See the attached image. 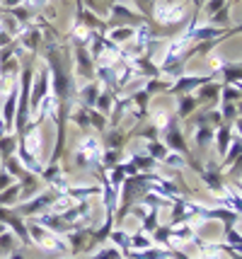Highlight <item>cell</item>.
<instances>
[{
  "label": "cell",
  "mask_w": 242,
  "mask_h": 259,
  "mask_svg": "<svg viewBox=\"0 0 242 259\" xmlns=\"http://www.w3.org/2000/svg\"><path fill=\"white\" fill-rule=\"evenodd\" d=\"M230 141H232V124H220L216 128V136H213V143H216V153L220 158L228 153L230 148Z\"/></svg>",
  "instance_id": "obj_20"
},
{
  "label": "cell",
  "mask_w": 242,
  "mask_h": 259,
  "mask_svg": "<svg viewBox=\"0 0 242 259\" xmlns=\"http://www.w3.org/2000/svg\"><path fill=\"white\" fill-rule=\"evenodd\" d=\"M220 88H223V85L213 80V82H208V85H201V88H199L194 95H196V100H199V102H211V104H218V100H220Z\"/></svg>",
  "instance_id": "obj_23"
},
{
  "label": "cell",
  "mask_w": 242,
  "mask_h": 259,
  "mask_svg": "<svg viewBox=\"0 0 242 259\" xmlns=\"http://www.w3.org/2000/svg\"><path fill=\"white\" fill-rule=\"evenodd\" d=\"M102 92V85L92 80V82H85V85H78V92H75V104L82 107V109H94V102Z\"/></svg>",
  "instance_id": "obj_13"
},
{
  "label": "cell",
  "mask_w": 242,
  "mask_h": 259,
  "mask_svg": "<svg viewBox=\"0 0 242 259\" xmlns=\"http://www.w3.org/2000/svg\"><path fill=\"white\" fill-rule=\"evenodd\" d=\"M143 153L150 155L153 160H158V162L162 165V160L167 158L170 150H167V146H165L162 141H146V143H143Z\"/></svg>",
  "instance_id": "obj_26"
},
{
  "label": "cell",
  "mask_w": 242,
  "mask_h": 259,
  "mask_svg": "<svg viewBox=\"0 0 242 259\" xmlns=\"http://www.w3.org/2000/svg\"><path fill=\"white\" fill-rule=\"evenodd\" d=\"M133 36H136V27H114V29L107 32V39L114 41L116 46H124L128 39H133Z\"/></svg>",
  "instance_id": "obj_25"
},
{
  "label": "cell",
  "mask_w": 242,
  "mask_h": 259,
  "mask_svg": "<svg viewBox=\"0 0 242 259\" xmlns=\"http://www.w3.org/2000/svg\"><path fill=\"white\" fill-rule=\"evenodd\" d=\"M162 165L174 167V169H184L189 162H186V158H184V155H179V153H167V158L162 160Z\"/></svg>",
  "instance_id": "obj_42"
},
{
  "label": "cell",
  "mask_w": 242,
  "mask_h": 259,
  "mask_svg": "<svg viewBox=\"0 0 242 259\" xmlns=\"http://www.w3.org/2000/svg\"><path fill=\"white\" fill-rule=\"evenodd\" d=\"M150 247H155V245H153V237L138 228V230L131 235V249H133V252H143V249H150Z\"/></svg>",
  "instance_id": "obj_32"
},
{
  "label": "cell",
  "mask_w": 242,
  "mask_h": 259,
  "mask_svg": "<svg viewBox=\"0 0 242 259\" xmlns=\"http://www.w3.org/2000/svg\"><path fill=\"white\" fill-rule=\"evenodd\" d=\"M124 150H104V155H102V172H109V169H114L119 162H124Z\"/></svg>",
  "instance_id": "obj_36"
},
{
  "label": "cell",
  "mask_w": 242,
  "mask_h": 259,
  "mask_svg": "<svg viewBox=\"0 0 242 259\" xmlns=\"http://www.w3.org/2000/svg\"><path fill=\"white\" fill-rule=\"evenodd\" d=\"M160 180L162 175H158V172H138V175L126 177L121 182V192H119V203H116V215H114L116 221H124L128 215V211H131V206L138 203L140 196L146 192H150V187Z\"/></svg>",
  "instance_id": "obj_1"
},
{
  "label": "cell",
  "mask_w": 242,
  "mask_h": 259,
  "mask_svg": "<svg viewBox=\"0 0 242 259\" xmlns=\"http://www.w3.org/2000/svg\"><path fill=\"white\" fill-rule=\"evenodd\" d=\"M114 100H116V95L112 90H107L104 88L102 92H100V97H97V102H94V109L100 114H104V116H109L112 114V107H114Z\"/></svg>",
  "instance_id": "obj_28"
},
{
  "label": "cell",
  "mask_w": 242,
  "mask_h": 259,
  "mask_svg": "<svg viewBox=\"0 0 242 259\" xmlns=\"http://www.w3.org/2000/svg\"><path fill=\"white\" fill-rule=\"evenodd\" d=\"M20 196H22V184H20V182H12L8 189H3V192H0V206H5V208H15V206L20 203Z\"/></svg>",
  "instance_id": "obj_22"
},
{
  "label": "cell",
  "mask_w": 242,
  "mask_h": 259,
  "mask_svg": "<svg viewBox=\"0 0 242 259\" xmlns=\"http://www.w3.org/2000/svg\"><path fill=\"white\" fill-rule=\"evenodd\" d=\"M85 259H124V252L119 247H102L100 252H94V254H87Z\"/></svg>",
  "instance_id": "obj_40"
},
{
  "label": "cell",
  "mask_w": 242,
  "mask_h": 259,
  "mask_svg": "<svg viewBox=\"0 0 242 259\" xmlns=\"http://www.w3.org/2000/svg\"><path fill=\"white\" fill-rule=\"evenodd\" d=\"M186 0H155L153 8V24L158 27H179L186 24Z\"/></svg>",
  "instance_id": "obj_2"
},
{
  "label": "cell",
  "mask_w": 242,
  "mask_h": 259,
  "mask_svg": "<svg viewBox=\"0 0 242 259\" xmlns=\"http://www.w3.org/2000/svg\"><path fill=\"white\" fill-rule=\"evenodd\" d=\"M146 22V17L140 12H133L131 8H126L121 0L109 5V20H107V29H114V27H138Z\"/></svg>",
  "instance_id": "obj_7"
},
{
  "label": "cell",
  "mask_w": 242,
  "mask_h": 259,
  "mask_svg": "<svg viewBox=\"0 0 242 259\" xmlns=\"http://www.w3.org/2000/svg\"><path fill=\"white\" fill-rule=\"evenodd\" d=\"M191 3H194V10L201 12V8H204V3H206V0H191Z\"/></svg>",
  "instance_id": "obj_52"
},
{
  "label": "cell",
  "mask_w": 242,
  "mask_h": 259,
  "mask_svg": "<svg viewBox=\"0 0 242 259\" xmlns=\"http://www.w3.org/2000/svg\"><path fill=\"white\" fill-rule=\"evenodd\" d=\"M68 119H70V121H73L75 126H78V128H80L82 134H85V131L90 128V116H87V109H82V107H78V104H75V107L70 109Z\"/></svg>",
  "instance_id": "obj_30"
},
{
  "label": "cell",
  "mask_w": 242,
  "mask_h": 259,
  "mask_svg": "<svg viewBox=\"0 0 242 259\" xmlns=\"http://www.w3.org/2000/svg\"><path fill=\"white\" fill-rule=\"evenodd\" d=\"M3 169L10 175L12 180H22L24 175H27V169L22 167V162L17 160V155H12V158H5V160H3Z\"/></svg>",
  "instance_id": "obj_31"
},
{
  "label": "cell",
  "mask_w": 242,
  "mask_h": 259,
  "mask_svg": "<svg viewBox=\"0 0 242 259\" xmlns=\"http://www.w3.org/2000/svg\"><path fill=\"white\" fill-rule=\"evenodd\" d=\"M128 162H133L138 172H155V169L160 167V162L153 160L150 155H146V153H131V155H128Z\"/></svg>",
  "instance_id": "obj_24"
},
{
  "label": "cell",
  "mask_w": 242,
  "mask_h": 259,
  "mask_svg": "<svg viewBox=\"0 0 242 259\" xmlns=\"http://www.w3.org/2000/svg\"><path fill=\"white\" fill-rule=\"evenodd\" d=\"M191 128H194V143L196 148H204L211 146L213 143V136H216V128L208 124H191Z\"/></svg>",
  "instance_id": "obj_21"
},
{
  "label": "cell",
  "mask_w": 242,
  "mask_h": 259,
  "mask_svg": "<svg viewBox=\"0 0 242 259\" xmlns=\"http://www.w3.org/2000/svg\"><path fill=\"white\" fill-rule=\"evenodd\" d=\"M102 155H104V146L97 136H82V141L75 146V165L80 169H90L97 172L102 167Z\"/></svg>",
  "instance_id": "obj_3"
},
{
  "label": "cell",
  "mask_w": 242,
  "mask_h": 259,
  "mask_svg": "<svg viewBox=\"0 0 242 259\" xmlns=\"http://www.w3.org/2000/svg\"><path fill=\"white\" fill-rule=\"evenodd\" d=\"M22 5L24 8H29L32 12H36V10H44L49 5V0H22Z\"/></svg>",
  "instance_id": "obj_45"
},
{
  "label": "cell",
  "mask_w": 242,
  "mask_h": 259,
  "mask_svg": "<svg viewBox=\"0 0 242 259\" xmlns=\"http://www.w3.org/2000/svg\"><path fill=\"white\" fill-rule=\"evenodd\" d=\"M172 228V240H182V242H191L196 237V228L191 223H182V226H170Z\"/></svg>",
  "instance_id": "obj_34"
},
{
  "label": "cell",
  "mask_w": 242,
  "mask_h": 259,
  "mask_svg": "<svg viewBox=\"0 0 242 259\" xmlns=\"http://www.w3.org/2000/svg\"><path fill=\"white\" fill-rule=\"evenodd\" d=\"M0 10H12V8H20L22 5V0H0Z\"/></svg>",
  "instance_id": "obj_47"
},
{
  "label": "cell",
  "mask_w": 242,
  "mask_h": 259,
  "mask_svg": "<svg viewBox=\"0 0 242 259\" xmlns=\"http://www.w3.org/2000/svg\"><path fill=\"white\" fill-rule=\"evenodd\" d=\"M17 242H20V240H17V235H15V233H8V230H5V233H0V259H5V257H10L12 252H15V249H17Z\"/></svg>",
  "instance_id": "obj_29"
},
{
  "label": "cell",
  "mask_w": 242,
  "mask_h": 259,
  "mask_svg": "<svg viewBox=\"0 0 242 259\" xmlns=\"http://www.w3.org/2000/svg\"><path fill=\"white\" fill-rule=\"evenodd\" d=\"M199 177H201V182H204V187H206L211 194H216V196H220V192H223V187L228 184V182L223 180V172H220V165L216 162V160H208L206 167H201V172H199Z\"/></svg>",
  "instance_id": "obj_11"
},
{
  "label": "cell",
  "mask_w": 242,
  "mask_h": 259,
  "mask_svg": "<svg viewBox=\"0 0 242 259\" xmlns=\"http://www.w3.org/2000/svg\"><path fill=\"white\" fill-rule=\"evenodd\" d=\"M131 66H133V70H136V75L138 78H160V66H155L153 63V58H150V54H143V56H138V58H133L131 61Z\"/></svg>",
  "instance_id": "obj_18"
},
{
  "label": "cell",
  "mask_w": 242,
  "mask_h": 259,
  "mask_svg": "<svg viewBox=\"0 0 242 259\" xmlns=\"http://www.w3.org/2000/svg\"><path fill=\"white\" fill-rule=\"evenodd\" d=\"M172 215H170V223L167 226H182V223H191L194 218H199V211H201V203L191 201L186 196H179L172 201Z\"/></svg>",
  "instance_id": "obj_9"
},
{
  "label": "cell",
  "mask_w": 242,
  "mask_h": 259,
  "mask_svg": "<svg viewBox=\"0 0 242 259\" xmlns=\"http://www.w3.org/2000/svg\"><path fill=\"white\" fill-rule=\"evenodd\" d=\"M174 104H177V109H174L177 119H179V121H186V119L199 109V104H201V102L196 100V95H177Z\"/></svg>",
  "instance_id": "obj_17"
},
{
  "label": "cell",
  "mask_w": 242,
  "mask_h": 259,
  "mask_svg": "<svg viewBox=\"0 0 242 259\" xmlns=\"http://www.w3.org/2000/svg\"><path fill=\"white\" fill-rule=\"evenodd\" d=\"M8 134H10V131H8V126H5V121L0 119V138H3V136H8Z\"/></svg>",
  "instance_id": "obj_51"
},
{
  "label": "cell",
  "mask_w": 242,
  "mask_h": 259,
  "mask_svg": "<svg viewBox=\"0 0 242 259\" xmlns=\"http://www.w3.org/2000/svg\"><path fill=\"white\" fill-rule=\"evenodd\" d=\"M63 259H73V254H66V257H63Z\"/></svg>",
  "instance_id": "obj_54"
},
{
  "label": "cell",
  "mask_w": 242,
  "mask_h": 259,
  "mask_svg": "<svg viewBox=\"0 0 242 259\" xmlns=\"http://www.w3.org/2000/svg\"><path fill=\"white\" fill-rule=\"evenodd\" d=\"M131 138V134H126L121 126L116 128H107L104 131V150H124L126 148V141Z\"/></svg>",
  "instance_id": "obj_16"
},
{
  "label": "cell",
  "mask_w": 242,
  "mask_h": 259,
  "mask_svg": "<svg viewBox=\"0 0 242 259\" xmlns=\"http://www.w3.org/2000/svg\"><path fill=\"white\" fill-rule=\"evenodd\" d=\"M66 196L73 199V201H87V199H92V196H100L102 194V187H97V184H90V187H66Z\"/></svg>",
  "instance_id": "obj_19"
},
{
  "label": "cell",
  "mask_w": 242,
  "mask_h": 259,
  "mask_svg": "<svg viewBox=\"0 0 242 259\" xmlns=\"http://www.w3.org/2000/svg\"><path fill=\"white\" fill-rule=\"evenodd\" d=\"M170 88H172V80H167V78H150L146 80V88L143 90L148 92V95H155V92H170Z\"/></svg>",
  "instance_id": "obj_35"
},
{
  "label": "cell",
  "mask_w": 242,
  "mask_h": 259,
  "mask_svg": "<svg viewBox=\"0 0 242 259\" xmlns=\"http://www.w3.org/2000/svg\"><path fill=\"white\" fill-rule=\"evenodd\" d=\"M109 240H112V242H114V247H119L121 252H128V249H131V235H128L126 230L114 228V230H112V235H109Z\"/></svg>",
  "instance_id": "obj_39"
},
{
  "label": "cell",
  "mask_w": 242,
  "mask_h": 259,
  "mask_svg": "<svg viewBox=\"0 0 242 259\" xmlns=\"http://www.w3.org/2000/svg\"><path fill=\"white\" fill-rule=\"evenodd\" d=\"M242 100V92L235 85H223L220 88V100L218 104H237Z\"/></svg>",
  "instance_id": "obj_37"
},
{
  "label": "cell",
  "mask_w": 242,
  "mask_h": 259,
  "mask_svg": "<svg viewBox=\"0 0 242 259\" xmlns=\"http://www.w3.org/2000/svg\"><path fill=\"white\" fill-rule=\"evenodd\" d=\"M58 196H61V192H56V189L41 192V194H36L29 203H17V206H15V213H20V215H44V213L51 211V206L58 201Z\"/></svg>",
  "instance_id": "obj_6"
},
{
  "label": "cell",
  "mask_w": 242,
  "mask_h": 259,
  "mask_svg": "<svg viewBox=\"0 0 242 259\" xmlns=\"http://www.w3.org/2000/svg\"><path fill=\"white\" fill-rule=\"evenodd\" d=\"M24 249H27V247H22V249L17 247V249H15V252H12V254H10L8 259H27V254H24Z\"/></svg>",
  "instance_id": "obj_49"
},
{
  "label": "cell",
  "mask_w": 242,
  "mask_h": 259,
  "mask_svg": "<svg viewBox=\"0 0 242 259\" xmlns=\"http://www.w3.org/2000/svg\"><path fill=\"white\" fill-rule=\"evenodd\" d=\"M17 153V136L15 134H8L0 138V160L5 158H12Z\"/></svg>",
  "instance_id": "obj_33"
},
{
  "label": "cell",
  "mask_w": 242,
  "mask_h": 259,
  "mask_svg": "<svg viewBox=\"0 0 242 259\" xmlns=\"http://www.w3.org/2000/svg\"><path fill=\"white\" fill-rule=\"evenodd\" d=\"M68 249L73 254H82L85 249L90 247V237H92V228H78V230H70L68 235Z\"/></svg>",
  "instance_id": "obj_15"
},
{
  "label": "cell",
  "mask_w": 242,
  "mask_h": 259,
  "mask_svg": "<svg viewBox=\"0 0 242 259\" xmlns=\"http://www.w3.org/2000/svg\"><path fill=\"white\" fill-rule=\"evenodd\" d=\"M225 8V0H206V15L208 17H213L218 10Z\"/></svg>",
  "instance_id": "obj_44"
},
{
  "label": "cell",
  "mask_w": 242,
  "mask_h": 259,
  "mask_svg": "<svg viewBox=\"0 0 242 259\" xmlns=\"http://www.w3.org/2000/svg\"><path fill=\"white\" fill-rule=\"evenodd\" d=\"M10 184H12V177L3 167H0V192H3V189H8Z\"/></svg>",
  "instance_id": "obj_46"
},
{
  "label": "cell",
  "mask_w": 242,
  "mask_h": 259,
  "mask_svg": "<svg viewBox=\"0 0 242 259\" xmlns=\"http://www.w3.org/2000/svg\"><path fill=\"white\" fill-rule=\"evenodd\" d=\"M228 32H230V36H232V34H242V22H240V24H235V27H230Z\"/></svg>",
  "instance_id": "obj_50"
},
{
  "label": "cell",
  "mask_w": 242,
  "mask_h": 259,
  "mask_svg": "<svg viewBox=\"0 0 242 259\" xmlns=\"http://www.w3.org/2000/svg\"><path fill=\"white\" fill-rule=\"evenodd\" d=\"M44 182H49V189H56V192H66V187H68V182H66V172L63 167L58 165V162H51L49 167L41 169V175H39Z\"/></svg>",
  "instance_id": "obj_14"
},
{
  "label": "cell",
  "mask_w": 242,
  "mask_h": 259,
  "mask_svg": "<svg viewBox=\"0 0 242 259\" xmlns=\"http://www.w3.org/2000/svg\"><path fill=\"white\" fill-rule=\"evenodd\" d=\"M235 107H237V116H242V100L237 102V104H235Z\"/></svg>",
  "instance_id": "obj_53"
},
{
  "label": "cell",
  "mask_w": 242,
  "mask_h": 259,
  "mask_svg": "<svg viewBox=\"0 0 242 259\" xmlns=\"http://www.w3.org/2000/svg\"><path fill=\"white\" fill-rule=\"evenodd\" d=\"M218 112H220L223 124H232V121L237 119V107H235V104H220Z\"/></svg>",
  "instance_id": "obj_43"
},
{
  "label": "cell",
  "mask_w": 242,
  "mask_h": 259,
  "mask_svg": "<svg viewBox=\"0 0 242 259\" xmlns=\"http://www.w3.org/2000/svg\"><path fill=\"white\" fill-rule=\"evenodd\" d=\"M216 80V70L213 73H208V75H179V78L172 82V88H170V95H194L201 85H208V82H213Z\"/></svg>",
  "instance_id": "obj_10"
},
{
  "label": "cell",
  "mask_w": 242,
  "mask_h": 259,
  "mask_svg": "<svg viewBox=\"0 0 242 259\" xmlns=\"http://www.w3.org/2000/svg\"><path fill=\"white\" fill-rule=\"evenodd\" d=\"M49 95H51V70H49V66H41L32 80V95H29V116L32 119L36 116L39 107L44 104Z\"/></svg>",
  "instance_id": "obj_5"
},
{
  "label": "cell",
  "mask_w": 242,
  "mask_h": 259,
  "mask_svg": "<svg viewBox=\"0 0 242 259\" xmlns=\"http://www.w3.org/2000/svg\"><path fill=\"white\" fill-rule=\"evenodd\" d=\"M27 230H29V237H32V245L41 249H49V252H63L68 254V242L61 240V235L46 230L44 226H39L36 221H27Z\"/></svg>",
  "instance_id": "obj_4"
},
{
  "label": "cell",
  "mask_w": 242,
  "mask_h": 259,
  "mask_svg": "<svg viewBox=\"0 0 242 259\" xmlns=\"http://www.w3.org/2000/svg\"><path fill=\"white\" fill-rule=\"evenodd\" d=\"M73 63H75V70H73V78L80 80L82 85L85 82H92L94 80V61L87 51V46L73 44Z\"/></svg>",
  "instance_id": "obj_8"
},
{
  "label": "cell",
  "mask_w": 242,
  "mask_h": 259,
  "mask_svg": "<svg viewBox=\"0 0 242 259\" xmlns=\"http://www.w3.org/2000/svg\"><path fill=\"white\" fill-rule=\"evenodd\" d=\"M87 116H90V126H94L100 134H104V131L109 128V124H107V116H104V114H100L97 109H87Z\"/></svg>",
  "instance_id": "obj_41"
},
{
  "label": "cell",
  "mask_w": 242,
  "mask_h": 259,
  "mask_svg": "<svg viewBox=\"0 0 242 259\" xmlns=\"http://www.w3.org/2000/svg\"><path fill=\"white\" fill-rule=\"evenodd\" d=\"M232 134H237V138H242V116L232 121Z\"/></svg>",
  "instance_id": "obj_48"
},
{
  "label": "cell",
  "mask_w": 242,
  "mask_h": 259,
  "mask_svg": "<svg viewBox=\"0 0 242 259\" xmlns=\"http://www.w3.org/2000/svg\"><path fill=\"white\" fill-rule=\"evenodd\" d=\"M150 237H153V245H155V247L172 249V228L170 226H158Z\"/></svg>",
  "instance_id": "obj_27"
},
{
  "label": "cell",
  "mask_w": 242,
  "mask_h": 259,
  "mask_svg": "<svg viewBox=\"0 0 242 259\" xmlns=\"http://www.w3.org/2000/svg\"><path fill=\"white\" fill-rule=\"evenodd\" d=\"M158 213H160L158 208H148V213L140 218V230H143V233H148V235L155 233V228L160 226V223H158Z\"/></svg>",
  "instance_id": "obj_38"
},
{
  "label": "cell",
  "mask_w": 242,
  "mask_h": 259,
  "mask_svg": "<svg viewBox=\"0 0 242 259\" xmlns=\"http://www.w3.org/2000/svg\"><path fill=\"white\" fill-rule=\"evenodd\" d=\"M213 70L223 75L220 85H237L242 82V63H232L225 58H213Z\"/></svg>",
  "instance_id": "obj_12"
}]
</instances>
